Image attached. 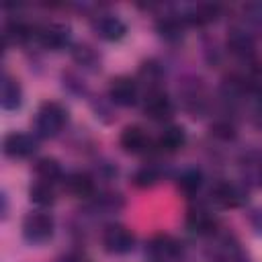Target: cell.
<instances>
[{"label":"cell","instance_id":"obj_1","mask_svg":"<svg viewBox=\"0 0 262 262\" xmlns=\"http://www.w3.org/2000/svg\"><path fill=\"white\" fill-rule=\"evenodd\" d=\"M66 121H68V113L59 102H45L37 111L35 131H37L39 137L49 139V137H55L63 129Z\"/></svg>","mask_w":262,"mask_h":262},{"label":"cell","instance_id":"obj_2","mask_svg":"<svg viewBox=\"0 0 262 262\" xmlns=\"http://www.w3.org/2000/svg\"><path fill=\"white\" fill-rule=\"evenodd\" d=\"M23 235L31 244H45L53 235V219L47 213H29L23 221Z\"/></svg>","mask_w":262,"mask_h":262},{"label":"cell","instance_id":"obj_3","mask_svg":"<svg viewBox=\"0 0 262 262\" xmlns=\"http://www.w3.org/2000/svg\"><path fill=\"white\" fill-rule=\"evenodd\" d=\"M102 246L108 254H127L133 250L135 246V235L125 227V225H119V223H113L108 227H104L102 231Z\"/></svg>","mask_w":262,"mask_h":262},{"label":"cell","instance_id":"obj_4","mask_svg":"<svg viewBox=\"0 0 262 262\" xmlns=\"http://www.w3.org/2000/svg\"><path fill=\"white\" fill-rule=\"evenodd\" d=\"M108 98L119 106H131L137 100V82L127 76H119L108 84Z\"/></svg>","mask_w":262,"mask_h":262},{"label":"cell","instance_id":"obj_5","mask_svg":"<svg viewBox=\"0 0 262 262\" xmlns=\"http://www.w3.org/2000/svg\"><path fill=\"white\" fill-rule=\"evenodd\" d=\"M2 149L8 158H29L37 151V141L35 137L27 133H8L2 141Z\"/></svg>","mask_w":262,"mask_h":262},{"label":"cell","instance_id":"obj_6","mask_svg":"<svg viewBox=\"0 0 262 262\" xmlns=\"http://www.w3.org/2000/svg\"><path fill=\"white\" fill-rule=\"evenodd\" d=\"M143 113L154 119V121H168L172 115H174V104L172 100L160 92V90H151L147 96H145V102H143Z\"/></svg>","mask_w":262,"mask_h":262},{"label":"cell","instance_id":"obj_7","mask_svg":"<svg viewBox=\"0 0 262 262\" xmlns=\"http://www.w3.org/2000/svg\"><path fill=\"white\" fill-rule=\"evenodd\" d=\"M92 29L104 41H119L127 33L125 23L119 16H115V14H100V16H96L94 23H92Z\"/></svg>","mask_w":262,"mask_h":262},{"label":"cell","instance_id":"obj_8","mask_svg":"<svg viewBox=\"0 0 262 262\" xmlns=\"http://www.w3.org/2000/svg\"><path fill=\"white\" fill-rule=\"evenodd\" d=\"M180 246L170 235H156L147 246V256L151 262H172L178 258Z\"/></svg>","mask_w":262,"mask_h":262},{"label":"cell","instance_id":"obj_9","mask_svg":"<svg viewBox=\"0 0 262 262\" xmlns=\"http://www.w3.org/2000/svg\"><path fill=\"white\" fill-rule=\"evenodd\" d=\"M35 35H37V39H39V43H41L43 47L53 49V51L66 47L68 41H70V31H68V27L55 25V23L39 27V29L35 31Z\"/></svg>","mask_w":262,"mask_h":262},{"label":"cell","instance_id":"obj_10","mask_svg":"<svg viewBox=\"0 0 262 262\" xmlns=\"http://www.w3.org/2000/svg\"><path fill=\"white\" fill-rule=\"evenodd\" d=\"M151 141L149 135L139 125H129L121 133V147L129 154H145L149 149Z\"/></svg>","mask_w":262,"mask_h":262},{"label":"cell","instance_id":"obj_11","mask_svg":"<svg viewBox=\"0 0 262 262\" xmlns=\"http://www.w3.org/2000/svg\"><path fill=\"white\" fill-rule=\"evenodd\" d=\"M227 47L239 57H250L254 53V35L246 27H233L227 37Z\"/></svg>","mask_w":262,"mask_h":262},{"label":"cell","instance_id":"obj_12","mask_svg":"<svg viewBox=\"0 0 262 262\" xmlns=\"http://www.w3.org/2000/svg\"><path fill=\"white\" fill-rule=\"evenodd\" d=\"M23 102V90L18 86V82L4 74L2 76V92H0V104L4 111H16Z\"/></svg>","mask_w":262,"mask_h":262},{"label":"cell","instance_id":"obj_13","mask_svg":"<svg viewBox=\"0 0 262 262\" xmlns=\"http://www.w3.org/2000/svg\"><path fill=\"white\" fill-rule=\"evenodd\" d=\"M186 225L196 235H211L215 231V219L205 209H190L186 215Z\"/></svg>","mask_w":262,"mask_h":262},{"label":"cell","instance_id":"obj_14","mask_svg":"<svg viewBox=\"0 0 262 262\" xmlns=\"http://www.w3.org/2000/svg\"><path fill=\"white\" fill-rule=\"evenodd\" d=\"M213 196L217 203H221L223 207H237L246 201V192L231 182H219L213 188Z\"/></svg>","mask_w":262,"mask_h":262},{"label":"cell","instance_id":"obj_15","mask_svg":"<svg viewBox=\"0 0 262 262\" xmlns=\"http://www.w3.org/2000/svg\"><path fill=\"white\" fill-rule=\"evenodd\" d=\"M66 188L74 194V196H92L94 194V180L90 174L86 172H72L66 176Z\"/></svg>","mask_w":262,"mask_h":262},{"label":"cell","instance_id":"obj_16","mask_svg":"<svg viewBox=\"0 0 262 262\" xmlns=\"http://www.w3.org/2000/svg\"><path fill=\"white\" fill-rule=\"evenodd\" d=\"M158 143H160V147H162L164 151L174 154V151H178V149L184 147V143H186V133H184L182 127H176V125L166 127V129L162 131Z\"/></svg>","mask_w":262,"mask_h":262},{"label":"cell","instance_id":"obj_17","mask_svg":"<svg viewBox=\"0 0 262 262\" xmlns=\"http://www.w3.org/2000/svg\"><path fill=\"white\" fill-rule=\"evenodd\" d=\"M219 14V6L217 4H199L194 8H190L182 20L184 23H192V25H205V23H211L215 20Z\"/></svg>","mask_w":262,"mask_h":262},{"label":"cell","instance_id":"obj_18","mask_svg":"<svg viewBox=\"0 0 262 262\" xmlns=\"http://www.w3.org/2000/svg\"><path fill=\"white\" fill-rule=\"evenodd\" d=\"M35 174L39 176V180L43 182H49V184H55L57 180H61V166L57 164V160L53 158H41L37 164H35Z\"/></svg>","mask_w":262,"mask_h":262},{"label":"cell","instance_id":"obj_19","mask_svg":"<svg viewBox=\"0 0 262 262\" xmlns=\"http://www.w3.org/2000/svg\"><path fill=\"white\" fill-rule=\"evenodd\" d=\"M29 199H31V203H35V205H39V207H47V205H51V203L55 201L53 184L43 182V180L35 182V184L31 186V190H29Z\"/></svg>","mask_w":262,"mask_h":262},{"label":"cell","instance_id":"obj_20","mask_svg":"<svg viewBox=\"0 0 262 262\" xmlns=\"http://www.w3.org/2000/svg\"><path fill=\"white\" fill-rule=\"evenodd\" d=\"M203 186V174L196 168H188L178 176V188L184 194H194Z\"/></svg>","mask_w":262,"mask_h":262},{"label":"cell","instance_id":"obj_21","mask_svg":"<svg viewBox=\"0 0 262 262\" xmlns=\"http://www.w3.org/2000/svg\"><path fill=\"white\" fill-rule=\"evenodd\" d=\"M160 170L156 168V166H151V164H145V166H141L139 170H135V174H133V184L135 186H139V188H149V186H154V184H158L160 182Z\"/></svg>","mask_w":262,"mask_h":262},{"label":"cell","instance_id":"obj_22","mask_svg":"<svg viewBox=\"0 0 262 262\" xmlns=\"http://www.w3.org/2000/svg\"><path fill=\"white\" fill-rule=\"evenodd\" d=\"M182 18H174V16H166L158 23V31L164 39L168 41H176L182 37Z\"/></svg>","mask_w":262,"mask_h":262},{"label":"cell","instance_id":"obj_23","mask_svg":"<svg viewBox=\"0 0 262 262\" xmlns=\"http://www.w3.org/2000/svg\"><path fill=\"white\" fill-rule=\"evenodd\" d=\"M217 262H250V258L237 244H229L227 242L217 252Z\"/></svg>","mask_w":262,"mask_h":262},{"label":"cell","instance_id":"obj_24","mask_svg":"<svg viewBox=\"0 0 262 262\" xmlns=\"http://www.w3.org/2000/svg\"><path fill=\"white\" fill-rule=\"evenodd\" d=\"M246 174L248 178L262 188V156H254V158H248L246 162Z\"/></svg>","mask_w":262,"mask_h":262},{"label":"cell","instance_id":"obj_25","mask_svg":"<svg viewBox=\"0 0 262 262\" xmlns=\"http://www.w3.org/2000/svg\"><path fill=\"white\" fill-rule=\"evenodd\" d=\"M74 59L80 63V66H94L98 61V55L88 47V45H80L74 49Z\"/></svg>","mask_w":262,"mask_h":262},{"label":"cell","instance_id":"obj_26","mask_svg":"<svg viewBox=\"0 0 262 262\" xmlns=\"http://www.w3.org/2000/svg\"><path fill=\"white\" fill-rule=\"evenodd\" d=\"M211 133L219 139H233L235 137V129L227 121H217L215 125H211Z\"/></svg>","mask_w":262,"mask_h":262},{"label":"cell","instance_id":"obj_27","mask_svg":"<svg viewBox=\"0 0 262 262\" xmlns=\"http://www.w3.org/2000/svg\"><path fill=\"white\" fill-rule=\"evenodd\" d=\"M246 86L252 92H256L258 96H262V66H258L250 72V76L246 78Z\"/></svg>","mask_w":262,"mask_h":262},{"label":"cell","instance_id":"obj_28","mask_svg":"<svg viewBox=\"0 0 262 262\" xmlns=\"http://www.w3.org/2000/svg\"><path fill=\"white\" fill-rule=\"evenodd\" d=\"M250 223H252L254 231H256L258 235H262V207L252 209V213H250Z\"/></svg>","mask_w":262,"mask_h":262},{"label":"cell","instance_id":"obj_29","mask_svg":"<svg viewBox=\"0 0 262 262\" xmlns=\"http://www.w3.org/2000/svg\"><path fill=\"white\" fill-rule=\"evenodd\" d=\"M254 123H256L258 129H262V98H260V102L254 108Z\"/></svg>","mask_w":262,"mask_h":262},{"label":"cell","instance_id":"obj_30","mask_svg":"<svg viewBox=\"0 0 262 262\" xmlns=\"http://www.w3.org/2000/svg\"><path fill=\"white\" fill-rule=\"evenodd\" d=\"M59 262H88L84 256H80V254H68V256H63Z\"/></svg>","mask_w":262,"mask_h":262}]
</instances>
